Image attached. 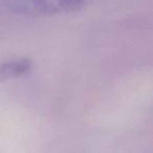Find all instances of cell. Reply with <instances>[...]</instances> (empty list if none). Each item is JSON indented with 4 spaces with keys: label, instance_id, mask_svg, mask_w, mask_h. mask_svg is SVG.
I'll return each instance as SVG.
<instances>
[{
    "label": "cell",
    "instance_id": "cell-3",
    "mask_svg": "<svg viewBox=\"0 0 153 153\" xmlns=\"http://www.w3.org/2000/svg\"><path fill=\"white\" fill-rule=\"evenodd\" d=\"M0 153H1V152H0Z\"/></svg>",
    "mask_w": 153,
    "mask_h": 153
},
{
    "label": "cell",
    "instance_id": "cell-1",
    "mask_svg": "<svg viewBox=\"0 0 153 153\" xmlns=\"http://www.w3.org/2000/svg\"><path fill=\"white\" fill-rule=\"evenodd\" d=\"M87 0H0V13L49 17L80 11Z\"/></svg>",
    "mask_w": 153,
    "mask_h": 153
},
{
    "label": "cell",
    "instance_id": "cell-2",
    "mask_svg": "<svg viewBox=\"0 0 153 153\" xmlns=\"http://www.w3.org/2000/svg\"><path fill=\"white\" fill-rule=\"evenodd\" d=\"M34 64L28 58L7 60L0 62V83L21 78L33 70Z\"/></svg>",
    "mask_w": 153,
    "mask_h": 153
}]
</instances>
